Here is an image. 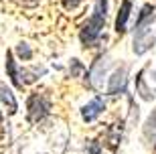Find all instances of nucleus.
<instances>
[{"mask_svg":"<svg viewBox=\"0 0 156 154\" xmlns=\"http://www.w3.org/2000/svg\"><path fill=\"white\" fill-rule=\"evenodd\" d=\"M105 10H108V0H95L93 14L89 16V20L85 23V27L81 30V43L85 47L95 43V39L99 37V33L105 24Z\"/></svg>","mask_w":156,"mask_h":154,"instance_id":"1","label":"nucleus"},{"mask_svg":"<svg viewBox=\"0 0 156 154\" xmlns=\"http://www.w3.org/2000/svg\"><path fill=\"white\" fill-rule=\"evenodd\" d=\"M27 108H29V120L30 122H41L43 118L49 116L51 102H49V97L43 95V93H33V95L29 97Z\"/></svg>","mask_w":156,"mask_h":154,"instance_id":"2","label":"nucleus"},{"mask_svg":"<svg viewBox=\"0 0 156 154\" xmlns=\"http://www.w3.org/2000/svg\"><path fill=\"white\" fill-rule=\"evenodd\" d=\"M154 45V34H152L150 27H136L134 30V53L136 55H144L148 49Z\"/></svg>","mask_w":156,"mask_h":154,"instance_id":"3","label":"nucleus"},{"mask_svg":"<svg viewBox=\"0 0 156 154\" xmlns=\"http://www.w3.org/2000/svg\"><path fill=\"white\" fill-rule=\"evenodd\" d=\"M126 83H128V67L122 65L118 67L110 77V83H108V93L116 95V93H124L126 91Z\"/></svg>","mask_w":156,"mask_h":154,"instance_id":"4","label":"nucleus"},{"mask_svg":"<svg viewBox=\"0 0 156 154\" xmlns=\"http://www.w3.org/2000/svg\"><path fill=\"white\" fill-rule=\"evenodd\" d=\"M104 108H105L104 99H101V97H95V99H91L89 103L83 106L81 116H83V120H85V122H93L99 114H101V112H104Z\"/></svg>","mask_w":156,"mask_h":154,"instance_id":"5","label":"nucleus"},{"mask_svg":"<svg viewBox=\"0 0 156 154\" xmlns=\"http://www.w3.org/2000/svg\"><path fill=\"white\" fill-rule=\"evenodd\" d=\"M105 69H108V57H99L98 61L93 63L91 71H89V81H91L93 87L101 85V79H104V75H105Z\"/></svg>","mask_w":156,"mask_h":154,"instance_id":"6","label":"nucleus"},{"mask_svg":"<svg viewBox=\"0 0 156 154\" xmlns=\"http://www.w3.org/2000/svg\"><path fill=\"white\" fill-rule=\"evenodd\" d=\"M130 10H132V2H130V0H124L120 12H118V18H116V33L118 34L126 33V24H128V18H130Z\"/></svg>","mask_w":156,"mask_h":154,"instance_id":"7","label":"nucleus"},{"mask_svg":"<svg viewBox=\"0 0 156 154\" xmlns=\"http://www.w3.org/2000/svg\"><path fill=\"white\" fill-rule=\"evenodd\" d=\"M6 71H8V77H10L12 83H14L18 89H23L24 83H23V79H20V71H18L14 59H12V53H10V51L6 53Z\"/></svg>","mask_w":156,"mask_h":154,"instance_id":"8","label":"nucleus"},{"mask_svg":"<svg viewBox=\"0 0 156 154\" xmlns=\"http://www.w3.org/2000/svg\"><path fill=\"white\" fill-rule=\"evenodd\" d=\"M0 102L6 106V109H8V114H10V116H12V114H16V109H18L16 99H14L12 91L4 85V83H0Z\"/></svg>","mask_w":156,"mask_h":154,"instance_id":"9","label":"nucleus"},{"mask_svg":"<svg viewBox=\"0 0 156 154\" xmlns=\"http://www.w3.org/2000/svg\"><path fill=\"white\" fill-rule=\"evenodd\" d=\"M136 93H140V97L146 99V102H152L154 99V91L146 85V81H144V71H140L136 75Z\"/></svg>","mask_w":156,"mask_h":154,"instance_id":"10","label":"nucleus"},{"mask_svg":"<svg viewBox=\"0 0 156 154\" xmlns=\"http://www.w3.org/2000/svg\"><path fill=\"white\" fill-rule=\"evenodd\" d=\"M144 138L148 140V144H154V140H156V109L150 114V118L146 120V126H144Z\"/></svg>","mask_w":156,"mask_h":154,"instance_id":"11","label":"nucleus"},{"mask_svg":"<svg viewBox=\"0 0 156 154\" xmlns=\"http://www.w3.org/2000/svg\"><path fill=\"white\" fill-rule=\"evenodd\" d=\"M16 53H18V57L24 59V61H29V59L33 57V51H30L29 45H24V43H20V45L16 47Z\"/></svg>","mask_w":156,"mask_h":154,"instance_id":"12","label":"nucleus"},{"mask_svg":"<svg viewBox=\"0 0 156 154\" xmlns=\"http://www.w3.org/2000/svg\"><path fill=\"white\" fill-rule=\"evenodd\" d=\"M81 71H83V65H81L77 59H73V61H71V75H79Z\"/></svg>","mask_w":156,"mask_h":154,"instance_id":"13","label":"nucleus"},{"mask_svg":"<svg viewBox=\"0 0 156 154\" xmlns=\"http://www.w3.org/2000/svg\"><path fill=\"white\" fill-rule=\"evenodd\" d=\"M87 154H101V150H99V144L98 142H87Z\"/></svg>","mask_w":156,"mask_h":154,"instance_id":"14","label":"nucleus"},{"mask_svg":"<svg viewBox=\"0 0 156 154\" xmlns=\"http://www.w3.org/2000/svg\"><path fill=\"white\" fill-rule=\"evenodd\" d=\"M83 0H63V6L67 8V10H73V8H77V6L81 4Z\"/></svg>","mask_w":156,"mask_h":154,"instance_id":"15","label":"nucleus"},{"mask_svg":"<svg viewBox=\"0 0 156 154\" xmlns=\"http://www.w3.org/2000/svg\"><path fill=\"white\" fill-rule=\"evenodd\" d=\"M18 4H23V6H37L39 4V0H16Z\"/></svg>","mask_w":156,"mask_h":154,"instance_id":"16","label":"nucleus"},{"mask_svg":"<svg viewBox=\"0 0 156 154\" xmlns=\"http://www.w3.org/2000/svg\"><path fill=\"white\" fill-rule=\"evenodd\" d=\"M154 75H156V73H154Z\"/></svg>","mask_w":156,"mask_h":154,"instance_id":"17","label":"nucleus"}]
</instances>
